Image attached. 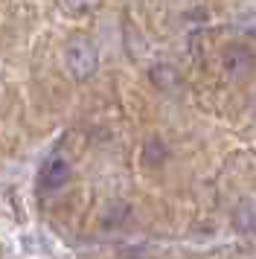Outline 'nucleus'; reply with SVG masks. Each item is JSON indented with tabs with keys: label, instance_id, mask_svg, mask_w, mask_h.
Segmentation results:
<instances>
[{
	"label": "nucleus",
	"instance_id": "obj_1",
	"mask_svg": "<svg viewBox=\"0 0 256 259\" xmlns=\"http://www.w3.org/2000/svg\"><path fill=\"white\" fill-rule=\"evenodd\" d=\"M64 59H67V67H70V73H73L76 79L93 76V73H96V64H99L96 47H93V41H88V38H73V41L67 44Z\"/></svg>",
	"mask_w": 256,
	"mask_h": 259
},
{
	"label": "nucleus",
	"instance_id": "obj_3",
	"mask_svg": "<svg viewBox=\"0 0 256 259\" xmlns=\"http://www.w3.org/2000/svg\"><path fill=\"white\" fill-rule=\"evenodd\" d=\"M70 178V166L64 157H53L50 163L41 169V178H38V184H41V189H58L64 187V181Z\"/></svg>",
	"mask_w": 256,
	"mask_h": 259
},
{
	"label": "nucleus",
	"instance_id": "obj_4",
	"mask_svg": "<svg viewBox=\"0 0 256 259\" xmlns=\"http://www.w3.org/2000/svg\"><path fill=\"white\" fill-rule=\"evenodd\" d=\"M151 160H166V149H163V143L160 140H149L146 143V152H143V163L151 166Z\"/></svg>",
	"mask_w": 256,
	"mask_h": 259
},
{
	"label": "nucleus",
	"instance_id": "obj_2",
	"mask_svg": "<svg viewBox=\"0 0 256 259\" xmlns=\"http://www.w3.org/2000/svg\"><path fill=\"white\" fill-rule=\"evenodd\" d=\"M253 56L247 53V50L242 47H230L227 53H224V73L227 76H233V79H242V76H247V73L253 70Z\"/></svg>",
	"mask_w": 256,
	"mask_h": 259
},
{
	"label": "nucleus",
	"instance_id": "obj_5",
	"mask_svg": "<svg viewBox=\"0 0 256 259\" xmlns=\"http://www.w3.org/2000/svg\"><path fill=\"white\" fill-rule=\"evenodd\" d=\"M67 3L73 6V9H81V6H96L99 0H67Z\"/></svg>",
	"mask_w": 256,
	"mask_h": 259
}]
</instances>
